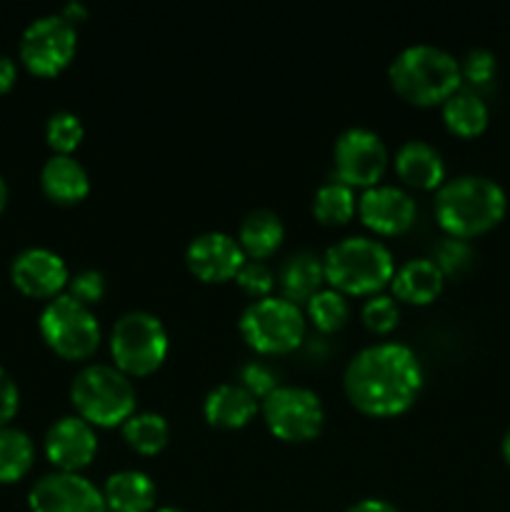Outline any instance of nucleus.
Returning a JSON list of instances; mask_svg holds the SVG:
<instances>
[{"label": "nucleus", "instance_id": "27", "mask_svg": "<svg viewBox=\"0 0 510 512\" xmlns=\"http://www.w3.org/2000/svg\"><path fill=\"white\" fill-rule=\"evenodd\" d=\"M35 445L25 430L5 425L0 428V483H15L30 470Z\"/></svg>", "mask_w": 510, "mask_h": 512}, {"label": "nucleus", "instance_id": "25", "mask_svg": "<svg viewBox=\"0 0 510 512\" xmlns=\"http://www.w3.org/2000/svg\"><path fill=\"white\" fill-rule=\"evenodd\" d=\"M125 443L143 455H155L168 445L170 440V423L163 413L155 410H135L123 425Z\"/></svg>", "mask_w": 510, "mask_h": 512}, {"label": "nucleus", "instance_id": "41", "mask_svg": "<svg viewBox=\"0 0 510 512\" xmlns=\"http://www.w3.org/2000/svg\"><path fill=\"white\" fill-rule=\"evenodd\" d=\"M5 203H8V183H5V178L0 175V213H3Z\"/></svg>", "mask_w": 510, "mask_h": 512}, {"label": "nucleus", "instance_id": "5", "mask_svg": "<svg viewBox=\"0 0 510 512\" xmlns=\"http://www.w3.org/2000/svg\"><path fill=\"white\" fill-rule=\"evenodd\" d=\"M70 400L75 413L90 425L113 428L135 413L138 390L133 378L113 363H88L70 380Z\"/></svg>", "mask_w": 510, "mask_h": 512}, {"label": "nucleus", "instance_id": "11", "mask_svg": "<svg viewBox=\"0 0 510 512\" xmlns=\"http://www.w3.org/2000/svg\"><path fill=\"white\" fill-rule=\"evenodd\" d=\"M388 145L365 125H350L335 138L333 165L335 178L348 183L350 188H370L378 185L388 168Z\"/></svg>", "mask_w": 510, "mask_h": 512}, {"label": "nucleus", "instance_id": "32", "mask_svg": "<svg viewBox=\"0 0 510 512\" xmlns=\"http://www.w3.org/2000/svg\"><path fill=\"white\" fill-rule=\"evenodd\" d=\"M235 283L240 285V290L250 295V298H265V295H273L275 288V273L270 270V265L265 260H245L240 265L238 275H235Z\"/></svg>", "mask_w": 510, "mask_h": 512}, {"label": "nucleus", "instance_id": "9", "mask_svg": "<svg viewBox=\"0 0 510 512\" xmlns=\"http://www.w3.org/2000/svg\"><path fill=\"white\" fill-rule=\"evenodd\" d=\"M260 413L275 438L285 443H303L323 430L325 405L315 390L305 385L280 383L260 400Z\"/></svg>", "mask_w": 510, "mask_h": 512}, {"label": "nucleus", "instance_id": "12", "mask_svg": "<svg viewBox=\"0 0 510 512\" xmlns=\"http://www.w3.org/2000/svg\"><path fill=\"white\" fill-rule=\"evenodd\" d=\"M30 512H108L103 490L73 470L40 475L28 493Z\"/></svg>", "mask_w": 510, "mask_h": 512}, {"label": "nucleus", "instance_id": "22", "mask_svg": "<svg viewBox=\"0 0 510 512\" xmlns=\"http://www.w3.org/2000/svg\"><path fill=\"white\" fill-rule=\"evenodd\" d=\"M275 283H278L283 298L293 300V303H308L325 283V268L323 258L315 255L313 250H295L283 260L280 270L275 273Z\"/></svg>", "mask_w": 510, "mask_h": 512}, {"label": "nucleus", "instance_id": "26", "mask_svg": "<svg viewBox=\"0 0 510 512\" xmlns=\"http://www.w3.org/2000/svg\"><path fill=\"white\" fill-rule=\"evenodd\" d=\"M358 210V195L355 188H350L348 183L338 178L325 180L323 185H318L313 195V215L325 225H340L348 223L350 218Z\"/></svg>", "mask_w": 510, "mask_h": 512}, {"label": "nucleus", "instance_id": "33", "mask_svg": "<svg viewBox=\"0 0 510 512\" xmlns=\"http://www.w3.org/2000/svg\"><path fill=\"white\" fill-rule=\"evenodd\" d=\"M105 290H108V280H105V275L98 268H83L70 275L68 280V293L75 300H80V303L90 305V308L98 300H103Z\"/></svg>", "mask_w": 510, "mask_h": 512}, {"label": "nucleus", "instance_id": "2", "mask_svg": "<svg viewBox=\"0 0 510 512\" xmlns=\"http://www.w3.org/2000/svg\"><path fill=\"white\" fill-rule=\"evenodd\" d=\"M435 220L453 238L470 240L488 233L505 218L508 195L488 175L465 173L445 178L435 190Z\"/></svg>", "mask_w": 510, "mask_h": 512}, {"label": "nucleus", "instance_id": "37", "mask_svg": "<svg viewBox=\"0 0 510 512\" xmlns=\"http://www.w3.org/2000/svg\"><path fill=\"white\" fill-rule=\"evenodd\" d=\"M345 512H400L390 500L385 498H363L350 505Z\"/></svg>", "mask_w": 510, "mask_h": 512}, {"label": "nucleus", "instance_id": "34", "mask_svg": "<svg viewBox=\"0 0 510 512\" xmlns=\"http://www.w3.org/2000/svg\"><path fill=\"white\" fill-rule=\"evenodd\" d=\"M498 70V58L488 48H470L460 60V78L473 85H485Z\"/></svg>", "mask_w": 510, "mask_h": 512}, {"label": "nucleus", "instance_id": "31", "mask_svg": "<svg viewBox=\"0 0 510 512\" xmlns=\"http://www.w3.org/2000/svg\"><path fill=\"white\" fill-rule=\"evenodd\" d=\"M430 258L438 263L443 275H460L473 265V248H470L468 240L445 235V238H440V243L435 245Z\"/></svg>", "mask_w": 510, "mask_h": 512}, {"label": "nucleus", "instance_id": "24", "mask_svg": "<svg viewBox=\"0 0 510 512\" xmlns=\"http://www.w3.org/2000/svg\"><path fill=\"white\" fill-rule=\"evenodd\" d=\"M440 113H443V123L448 125L450 133L460 135V138H475L488 128L490 120L488 103L468 88H458L450 98H445L440 103Z\"/></svg>", "mask_w": 510, "mask_h": 512}, {"label": "nucleus", "instance_id": "42", "mask_svg": "<svg viewBox=\"0 0 510 512\" xmlns=\"http://www.w3.org/2000/svg\"><path fill=\"white\" fill-rule=\"evenodd\" d=\"M153 512H188L183 508H175V505H163V508H155Z\"/></svg>", "mask_w": 510, "mask_h": 512}, {"label": "nucleus", "instance_id": "23", "mask_svg": "<svg viewBox=\"0 0 510 512\" xmlns=\"http://www.w3.org/2000/svg\"><path fill=\"white\" fill-rule=\"evenodd\" d=\"M238 243L243 248L245 258L265 260L280 248L285 238V225L275 210L270 208H253L245 213V218L238 225Z\"/></svg>", "mask_w": 510, "mask_h": 512}, {"label": "nucleus", "instance_id": "1", "mask_svg": "<svg viewBox=\"0 0 510 512\" xmlns=\"http://www.w3.org/2000/svg\"><path fill=\"white\" fill-rule=\"evenodd\" d=\"M423 380V363L410 345L380 340L360 348L348 360L343 388L360 413L388 418L405 413L415 403Z\"/></svg>", "mask_w": 510, "mask_h": 512}, {"label": "nucleus", "instance_id": "21", "mask_svg": "<svg viewBox=\"0 0 510 512\" xmlns=\"http://www.w3.org/2000/svg\"><path fill=\"white\" fill-rule=\"evenodd\" d=\"M40 185L55 203L73 205L90 193L88 168L73 155L53 153L40 168Z\"/></svg>", "mask_w": 510, "mask_h": 512}, {"label": "nucleus", "instance_id": "40", "mask_svg": "<svg viewBox=\"0 0 510 512\" xmlns=\"http://www.w3.org/2000/svg\"><path fill=\"white\" fill-rule=\"evenodd\" d=\"M500 450H503V458H505V463L510 465V428L505 430V435H503V443H500Z\"/></svg>", "mask_w": 510, "mask_h": 512}, {"label": "nucleus", "instance_id": "28", "mask_svg": "<svg viewBox=\"0 0 510 512\" xmlns=\"http://www.w3.org/2000/svg\"><path fill=\"white\" fill-rule=\"evenodd\" d=\"M305 318L320 330V333H335L343 328L350 318L348 295L335 288H320L313 298L305 303Z\"/></svg>", "mask_w": 510, "mask_h": 512}, {"label": "nucleus", "instance_id": "15", "mask_svg": "<svg viewBox=\"0 0 510 512\" xmlns=\"http://www.w3.org/2000/svg\"><path fill=\"white\" fill-rule=\"evenodd\" d=\"M10 278L15 288L23 290L30 298H55L68 288L70 270L63 255L45 245L20 250L10 265Z\"/></svg>", "mask_w": 510, "mask_h": 512}, {"label": "nucleus", "instance_id": "3", "mask_svg": "<svg viewBox=\"0 0 510 512\" xmlns=\"http://www.w3.org/2000/svg\"><path fill=\"white\" fill-rule=\"evenodd\" d=\"M395 93L413 105H438L463 83L460 60L435 43H410L388 65Z\"/></svg>", "mask_w": 510, "mask_h": 512}, {"label": "nucleus", "instance_id": "30", "mask_svg": "<svg viewBox=\"0 0 510 512\" xmlns=\"http://www.w3.org/2000/svg\"><path fill=\"white\" fill-rule=\"evenodd\" d=\"M360 318H363L365 328H370L373 333H390L400 320V305L395 295L373 293L360 308Z\"/></svg>", "mask_w": 510, "mask_h": 512}, {"label": "nucleus", "instance_id": "18", "mask_svg": "<svg viewBox=\"0 0 510 512\" xmlns=\"http://www.w3.org/2000/svg\"><path fill=\"white\" fill-rule=\"evenodd\" d=\"M100 490L108 512H153L158 500V485L140 468L115 470Z\"/></svg>", "mask_w": 510, "mask_h": 512}, {"label": "nucleus", "instance_id": "16", "mask_svg": "<svg viewBox=\"0 0 510 512\" xmlns=\"http://www.w3.org/2000/svg\"><path fill=\"white\" fill-rule=\"evenodd\" d=\"M45 455L58 470L80 473L98 453V433L95 425L75 415H63L45 433Z\"/></svg>", "mask_w": 510, "mask_h": 512}, {"label": "nucleus", "instance_id": "17", "mask_svg": "<svg viewBox=\"0 0 510 512\" xmlns=\"http://www.w3.org/2000/svg\"><path fill=\"white\" fill-rule=\"evenodd\" d=\"M395 173L405 185L418 190H438L445 183L443 153L420 138L403 140L395 150Z\"/></svg>", "mask_w": 510, "mask_h": 512}, {"label": "nucleus", "instance_id": "29", "mask_svg": "<svg viewBox=\"0 0 510 512\" xmlns=\"http://www.w3.org/2000/svg\"><path fill=\"white\" fill-rule=\"evenodd\" d=\"M83 135V120L73 110H55L48 123H45V138H48V145L55 153L70 155L80 145Z\"/></svg>", "mask_w": 510, "mask_h": 512}, {"label": "nucleus", "instance_id": "39", "mask_svg": "<svg viewBox=\"0 0 510 512\" xmlns=\"http://www.w3.org/2000/svg\"><path fill=\"white\" fill-rule=\"evenodd\" d=\"M88 13H90L88 5L80 3V0H73V3H68L63 10H60V15H65V18H68L73 25L88 18Z\"/></svg>", "mask_w": 510, "mask_h": 512}, {"label": "nucleus", "instance_id": "38", "mask_svg": "<svg viewBox=\"0 0 510 512\" xmlns=\"http://www.w3.org/2000/svg\"><path fill=\"white\" fill-rule=\"evenodd\" d=\"M15 78H18V65H15V60L10 55L0 53V93L13 88Z\"/></svg>", "mask_w": 510, "mask_h": 512}, {"label": "nucleus", "instance_id": "13", "mask_svg": "<svg viewBox=\"0 0 510 512\" xmlns=\"http://www.w3.org/2000/svg\"><path fill=\"white\" fill-rule=\"evenodd\" d=\"M358 218L365 228L378 235H400L415 223L418 205L405 188L393 183H378L358 195Z\"/></svg>", "mask_w": 510, "mask_h": 512}, {"label": "nucleus", "instance_id": "14", "mask_svg": "<svg viewBox=\"0 0 510 512\" xmlns=\"http://www.w3.org/2000/svg\"><path fill=\"white\" fill-rule=\"evenodd\" d=\"M245 253L238 238L225 230H205L190 238L185 248V263L195 278L205 283H225L235 278L240 265L245 263Z\"/></svg>", "mask_w": 510, "mask_h": 512}, {"label": "nucleus", "instance_id": "6", "mask_svg": "<svg viewBox=\"0 0 510 512\" xmlns=\"http://www.w3.org/2000/svg\"><path fill=\"white\" fill-rule=\"evenodd\" d=\"M305 328H308L305 310L275 293L250 300L238 318V330L245 343L263 355L295 350L303 343Z\"/></svg>", "mask_w": 510, "mask_h": 512}, {"label": "nucleus", "instance_id": "7", "mask_svg": "<svg viewBox=\"0 0 510 512\" xmlns=\"http://www.w3.org/2000/svg\"><path fill=\"white\" fill-rule=\"evenodd\" d=\"M110 355L125 375H150L168 358L170 338L163 320L150 310H125L110 328Z\"/></svg>", "mask_w": 510, "mask_h": 512}, {"label": "nucleus", "instance_id": "10", "mask_svg": "<svg viewBox=\"0 0 510 512\" xmlns=\"http://www.w3.org/2000/svg\"><path fill=\"white\" fill-rule=\"evenodd\" d=\"M78 50V28L65 15L30 20L20 35V60L35 75H58Z\"/></svg>", "mask_w": 510, "mask_h": 512}, {"label": "nucleus", "instance_id": "8", "mask_svg": "<svg viewBox=\"0 0 510 512\" xmlns=\"http://www.w3.org/2000/svg\"><path fill=\"white\" fill-rule=\"evenodd\" d=\"M45 343L68 360H85L98 350L103 340L100 320L90 305L75 300L70 293H60L45 303L38 320Z\"/></svg>", "mask_w": 510, "mask_h": 512}, {"label": "nucleus", "instance_id": "35", "mask_svg": "<svg viewBox=\"0 0 510 512\" xmlns=\"http://www.w3.org/2000/svg\"><path fill=\"white\" fill-rule=\"evenodd\" d=\"M238 383L258 400H263L265 395L273 393V390L280 385L278 378H275L273 368H268V365L260 363V360H250V363H245L243 368H240Z\"/></svg>", "mask_w": 510, "mask_h": 512}, {"label": "nucleus", "instance_id": "36", "mask_svg": "<svg viewBox=\"0 0 510 512\" xmlns=\"http://www.w3.org/2000/svg\"><path fill=\"white\" fill-rule=\"evenodd\" d=\"M18 405H20L18 383L10 378L8 370L0 368V428H5V425L15 418Z\"/></svg>", "mask_w": 510, "mask_h": 512}, {"label": "nucleus", "instance_id": "4", "mask_svg": "<svg viewBox=\"0 0 510 512\" xmlns=\"http://www.w3.org/2000/svg\"><path fill=\"white\" fill-rule=\"evenodd\" d=\"M325 283L343 295H373L390 285L395 273L393 250L370 235H345L323 255Z\"/></svg>", "mask_w": 510, "mask_h": 512}, {"label": "nucleus", "instance_id": "19", "mask_svg": "<svg viewBox=\"0 0 510 512\" xmlns=\"http://www.w3.org/2000/svg\"><path fill=\"white\" fill-rule=\"evenodd\" d=\"M445 285L443 270L438 268L430 255H418L408 258L395 268L390 288H393L395 300L413 305H428L440 295Z\"/></svg>", "mask_w": 510, "mask_h": 512}, {"label": "nucleus", "instance_id": "20", "mask_svg": "<svg viewBox=\"0 0 510 512\" xmlns=\"http://www.w3.org/2000/svg\"><path fill=\"white\" fill-rule=\"evenodd\" d=\"M260 410V400L240 383H220L208 390L203 400V415L215 428H243Z\"/></svg>", "mask_w": 510, "mask_h": 512}]
</instances>
